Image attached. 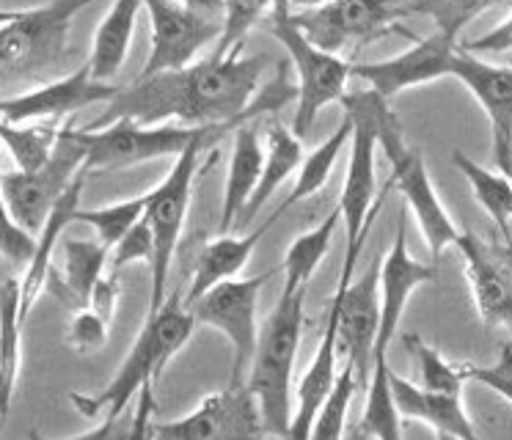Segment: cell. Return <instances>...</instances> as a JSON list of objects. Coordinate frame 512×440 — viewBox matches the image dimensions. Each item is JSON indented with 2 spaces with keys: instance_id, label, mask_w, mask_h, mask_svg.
Wrapping results in <instances>:
<instances>
[{
  "instance_id": "obj_1",
  "label": "cell",
  "mask_w": 512,
  "mask_h": 440,
  "mask_svg": "<svg viewBox=\"0 0 512 440\" xmlns=\"http://www.w3.org/2000/svg\"><path fill=\"white\" fill-rule=\"evenodd\" d=\"M270 64L268 55H243L237 47L229 55H210L182 72L135 80L105 105L100 119L86 130H100L113 121H135L157 127L177 119L185 127H223L251 124L265 110L284 108L298 88L287 80V66L268 88H259V77Z\"/></svg>"
},
{
  "instance_id": "obj_2",
  "label": "cell",
  "mask_w": 512,
  "mask_h": 440,
  "mask_svg": "<svg viewBox=\"0 0 512 440\" xmlns=\"http://www.w3.org/2000/svg\"><path fill=\"white\" fill-rule=\"evenodd\" d=\"M196 319L182 306V295L174 292L157 314H146L141 333L124 355L111 383L97 394H69V402L86 418H113L130 410L144 388H155L166 363L177 355L193 336Z\"/></svg>"
},
{
  "instance_id": "obj_3",
  "label": "cell",
  "mask_w": 512,
  "mask_h": 440,
  "mask_svg": "<svg viewBox=\"0 0 512 440\" xmlns=\"http://www.w3.org/2000/svg\"><path fill=\"white\" fill-rule=\"evenodd\" d=\"M306 325V289L281 292L279 303L259 328L256 352L245 385L254 394L265 429L284 440L295 410V358Z\"/></svg>"
},
{
  "instance_id": "obj_4",
  "label": "cell",
  "mask_w": 512,
  "mask_h": 440,
  "mask_svg": "<svg viewBox=\"0 0 512 440\" xmlns=\"http://www.w3.org/2000/svg\"><path fill=\"white\" fill-rule=\"evenodd\" d=\"M89 0H58L20 9L12 22L0 25V102L14 88L28 91L50 83L47 77L69 61L72 20Z\"/></svg>"
},
{
  "instance_id": "obj_5",
  "label": "cell",
  "mask_w": 512,
  "mask_h": 440,
  "mask_svg": "<svg viewBox=\"0 0 512 440\" xmlns=\"http://www.w3.org/2000/svg\"><path fill=\"white\" fill-rule=\"evenodd\" d=\"M378 94L356 91L345 94L347 116L353 121L350 135V163H347L345 185L339 198V212L345 218V267L339 275V286H347L356 275V264L364 251V242L372 229V220L378 218L383 201L389 198L391 185L386 182L378 193L375 182V154H378Z\"/></svg>"
},
{
  "instance_id": "obj_6",
  "label": "cell",
  "mask_w": 512,
  "mask_h": 440,
  "mask_svg": "<svg viewBox=\"0 0 512 440\" xmlns=\"http://www.w3.org/2000/svg\"><path fill=\"white\" fill-rule=\"evenodd\" d=\"M485 3H419V14H433L435 31L416 39L411 50L378 61V64H353L350 77L364 80L372 94L389 102L400 91L422 83H433L452 75V66L460 53L457 36L471 17L485 11Z\"/></svg>"
},
{
  "instance_id": "obj_7",
  "label": "cell",
  "mask_w": 512,
  "mask_h": 440,
  "mask_svg": "<svg viewBox=\"0 0 512 440\" xmlns=\"http://www.w3.org/2000/svg\"><path fill=\"white\" fill-rule=\"evenodd\" d=\"M218 152L212 143H196L188 152L179 154L174 168L160 185L146 193V226L152 229L155 240V259H152V295H149V314H157L168 300V273L177 253L179 237L185 229L190 201H193V187L196 179L204 174L207 165H215Z\"/></svg>"
},
{
  "instance_id": "obj_8",
  "label": "cell",
  "mask_w": 512,
  "mask_h": 440,
  "mask_svg": "<svg viewBox=\"0 0 512 440\" xmlns=\"http://www.w3.org/2000/svg\"><path fill=\"white\" fill-rule=\"evenodd\" d=\"M378 149H383L391 165V190H400V196L405 198V207H411L413 218L419 223L424 240H427V248L433 253V264H438L446 248L457 245L463 231L457 229L455 220L449 218V212L444 209L433 182H430L422 152L408 146L400 119L389 108L386 99L378 102Z\"/></svg>"
},
{
  "instance_id": "obj_9",
  "label": "cell",
  "mask_w": 512,
  "mask_h": 440,
  "mask_svg": "<svg viewBox=\"0 0 512 440\" xmlns=\"http://www.w3.org/2000/svg\"><path fill=\"white\" fill-rule=\"evenodd\" d=\"M411 14H419V3H383V0H336L317 6H290L295 28L323 53L339 55L347 47H364L389 33H413L400 22Z\"/></svg>"
},
{
  "instance_id": "obj_10",
  "label": "cell",
  "mask_w": 512,
  "mask_h": 440,
  "mask_svg": "<svg viewBox=\"0 0 512 440\" xmlns=\"http://www.w3.org/2000/svg\"><path fill=\"white\" fill-rule=\"evenodd\" d=\"M243 124H223V127H174L157 124L141 127L135 121H113L100 130H80L83 149H86V171H111L127 165L160 160V157H179L196 143L221 141L226 132H234Z\"/></svg>"
},
{
  "instance_id": "obj_11",
  "label": "cell",
  "mask_w": 512,
  "mask_h": 440,
  "mask_svg": "<svg viewBox=\"0 0 512 440\" xmlns=\"http://www.w3.org/2000/svg\"><path fill=\"white\" fill-rule=\"evenodd\" d=\"M270 33L279 39V44L287 50L295 69V88H298V110L292 121L295 138H306L314 121L320 116L325 105L342 102L347 94V80L353 64L339 55L317 50L306 36H303L290 17V3H276L268 11Z\"/></svg>"
},
{
  "instance_id": "obj_12",
  "label": "cell",
  "mask_w": 512,
  "mask_h": 440,
  "mask_svg": "<svg viewBox=\"0 0 512 440\" xmlns=\"http://www.w3.org/2000/svg\"><path fill=\"white\" fill-rule=\"evenodd\" d=\"M80 171H86V149L80 130H72V124H64L58 135L56 152L34 174L23 171H9L3 174V196L6 207L12 212L14 223L28 234H39L56 209L58 198L64 196L69 185L78 179Z\"/></svg>"
},
{
  "instance_id": "obj_13",
  "label": "cell",
  "mask_w": 512,
  "mask_h": 440,
  "mask_svg": "<svg viewBox=\"0 0 512 440\" xmlns=\"http://www.w3.org/2000/svg\"><path fill=\"white\" fill-rule=\"evenodd\" d=\"M273 270L268 273L251 275V278H234L226 284L215 286L207 295L193 300L185 306L193 314L196 322L210 325V328L221 330L229 347H232V383L243 385L251 369L256 352V339H259V328H256V314H259V292L262 286L273 278Z\"/></svg>"
},
{
  "instance_id": "obj_14",
  "label": "cell",
  "mask_w": 512,
  "mask_h": 440,
  "mask_svg": "<svg viewBox=\"0 0 512 440\" xmlns=\"http://www.w3.org/2000/svg\"><path fill=\"white\" fill-rule=\"evenodd\" d=\"M152 22V53L146 58L138 80L182 72L210 42H218L223 20H212L207 6L171 3V0H149L144 6Z\"/></svg>"
},
{
  "instance_id": "obj_15",
  "label": "cell",
  "mask_w": 512,
  "mask_h": 440,
  "mask_svg": "<svg viewBox=\"0 0 512 440\" xmlns=\"http://www.w3.org/2000/svg\"><path fill=\"white\" fill-rule=\"evenodd\" d=\"M380 262L383 256L378 253L358 278L347 286H336L328 303L336 319V350L345 352L347 366L356 372L358 383H367L375 369L380 333Z\"/></svg>"
},
{
  "instance_id": "obj_16",
  "label": "cell",
  "mask_w": 512,
  "mask_h": 440,
  "mask_svg": "<svg viewBox=\"0 0 512 440\" xmlns=\"http://www.w3.org/2000/svg\"><path fill=\"white\" fill-rule=\"evenodd\" d=\"M268 429L248 385L229 383L177 421L152 424V440H265Z\"/></svg>"
},
{
  "instance_id": "obj_17",
  "label": "cell",
  "mask_w": 512,
  "mask_h": 440,
  "mask_svg": "<svg viewBox=\"0 0 512 440\" xmlns=\"http://www.w3.org/2000/svg\"><path fill=\"white\" fill-rule=\"evenodd\" d=\"M122 91V86H105L94 83L89 75V66H78L75 72L56 77L45 86H36L23 94H12L0 102V121L3 124H36V121L67 119L78 110L97 105V102H113V97Z\"/></svg>"
},
{
  "instance_id": "obj_18",
  "label": "cell",
  "mask_w": 512,
  "mask_h": 440,
  "mask_svg": "<svg viewBox=\"0 0 512 440\" xmlns=\"http://www.w3.org/2000/svg\"><path fill=\"white\" fill-rule=\"evenodd\" d=\"M438 281V264H427L413 259L408 251V207H402L400 220H397V234L391 245L389 256L380 262V333L375 361L386 358L391 336L397 333L405 314V306L411 295L424 284Z\"/></svg>"
},
{
  "instance_id": "obj_19",
  "label": "cell",
  "mask_w": 512,
  "mask_h": 440,
  "mask_svg": "<svg viewBox=\"0 0 512 440\" xmlns=\"http://www.w3.org/2000/svg\"><path fill=\"white\" fill-rule=\"evenodd\" d=\"M452 77H457L485 110L493 135V165L499 168V174L507 176L512 152V69L479 61L477 55L460 50Z\"/></svg>"
},
{
  "instance_id": "obj_20",
  "label": "cell",
  "mask_w": 512,
  "mask_h": 440,
  "mask_svg": "<svg viewBox=\"0 0 512 440\" xmlns=\"http://www.w3.org/2000/svg\"><path fill=\"white\" fill-rule=\"evenodd\" d=\"M389 385L394 405L400 410L402 421H422L433 429L438 440H482L463 407V396H446L424 391L422 385L402 380L400 374L389 369Z\"/></svg>"
},
{
  "instance_id": "obj_21",
  "label": "cell",
  "mask_w": 512,
  "mask_h": 440,
  "mask_svg": "<svg viewBox=\"0 0 512 440\" xmlns=\"http://www.w3.org/2000/svg\"><path fill=\"white\" fill-rule=\"evenodd\" d=\"M336 363H339V350H336V319L328 308L325 317V330L320 336V347L314 352L309 369L303 372L301 383L295 385V410H292L290 432L284 440H312L314 424L323 410L325 399L331 394L336 383Z\"/></svg>"
},
{
  "instance_id": "obj_22",
  "label": "cell",
  "mask_w": 512,
  "mask_h": 440,
  "mask_svg": "<svg viewBox=\"0 0 512 440\" xmlns=\"http://www.w3.org/2000/svg\"><path fill=\"white\" fill-rule=\"evenodd\" d=\"M86 174L89 171H80L78 179L69 185L64 196L58 198L56 209L50 212L45 226L36 234L34 259L25 267L23 281H20V300H23L25 322L31 317V308L36 306V300L50 286V278H53V256H56L58 242L64 237V231L69 229V223H75V215H78L80 209V196H83V187H86Z\"/></svg>"
},
{
  "instance_id": "obj_23",
  "label": "cell",
  "mask_w": 512,
  "mask_h": 440,
  "mask_svg": "<svg viewBox=\"0 0 512 440\" xmlns=\"http://www.w3.org/2000/svg\"><path fill=\"white\" fill-rule=\"evenodd\" d=\"M273 220H276V215H270L259 229H251L248 234H221L218 240L207 242L204 251L199 253L196 273H193V281H190V289L185 300H182V306H190L193 300L207 295L210 289L226 284V281H234L237 275L243 273V267L251 259L259 240L268 234Z\"/></svg>"
},
{
  "instance_id": "obj_24",
  "label": "cell",
  "mask_w": 512,
  "mask_h": 440,
  "mask_svg": "<svg viewBox=\"0 0 512 440\" xmlns=\"http://www.w3.org/2000/svg\"><path fill=\"white\" fill-rule=\"evenodd\" d=\"M144 11V3H135V0H119L113 3L108 14L102 17V22L94 31V42H91L89 53V75L94 83H105L113 86V77L122 72L127 53H130V44H133L135 22L138 14Z\"/></svg>"
},
{
  "instance_id": "obj_25",
  "label": "cell",
  "mask_w": 512,
  "mask_h": 440,
  "mask_svg": "<svg viewBox=\"0 0 512 440\" xmlns=\"http://www.w3.org/2000/svg\"><path fill=\"white\" fill-rule=\"evenodd\" d=\"M455 248L466 262V278L479 317L488 325H501V328L512 330V295L488 259L482 240L474 237L471 231H463Z\"/></svg>"
},
{
  "instance_id": "obj_26",
  "label": "cell",
  "mask_w": 512,
  "mask_h": 440,
  "mask_svg": "<svg viewBox=\"0 0 512 440\" xmlns=\"http://www.w3.org/2000/svg\"><path fill=\"white\" fill-rule=\"evenodd\" d=\"M262 168H265V149L256 138L254 127L251 124L237 127L232 163H229V174H226V185H223L221 223H218L221 234H229L237 226L245 204L251 201L256 185L262 179Z\"/></svg>"
},
{
  "instance_id": "obj_27",
  "label": "cell",
  "mask_w": 512,
  "mask_h": 440,
  "mask_svg": "<svg viewBox=\"0 0 512 440\" xmlns=\"http://www.w3.org/2000/svg\"><path fill=\"white\" fill-rule=\"evenodd\" d=\"M23 300L20 281H0V424L9 418L14 391L23 369Z\"/></svg>"
},
{
  "instance_id": "obj_28",
  "label": "cell",
  "mask_w": 512,
  "mask_h": 440,
  "mask_svg": "<svg viewBox=\"0 0 512 440\" xmlns=\"http://www.w3.org/2000/svg\"><path fill=\"white\" fill-rule=\"evenodd\" d=\"M306 152H303V141L295 138V132L284 124H270L268 127V149H265V168H262V179L256 185L254 196L245 204L243 215L237 220L234 229H245L259 209L268 204V198L279 190L292 174L301 171Z\"/></svg>"
},
{
  "instance_id": "obj_29",
  "label": "cell",
  "mask_w": 512,
  "mask_h": 440,
  "mask_svg": "<svg viewBox=\"0 0 512 440\" xmlns=\"http://www.w3.org/2000/svg\"><path fill=\"white\" fill-rule=\"evenodd\" d=\"M64 275L56 286V295L61 292L75 311L86 308L91 289L97 286L102 275L108 273V256L111 251L100 240H64Z\"/></svg>"
},
{
  "instance_id": "obj_30",
  "label": "cell",
  "mask_w": 512,
  "mask_h": 440,
  "mask_svg": "<svg viewBox=\"0 0 512 440\" xmlns=\"http://www.w3.org/2000/svg\"><path fill=\"white\" fill-rule=\"evenodd\" d=\"M342 220V212L339 207L323 220L317 223L312 231H306L301 237H295L292 245L284 253V289L281 292H301V289H309V281L312 275L317 273V267L325 259V253L331 248V240H334V231Z\"/></svg>"
},
{
  "instance_id": "obj_31",
  "label": "cell",
  "mask_w": 512,
  "mask_h": 440,
  "mask_svg": "<svg viewBox=\"0 0 512 440\" xmlns=\"http://www.w3.org/2000/svg\"><path fill=\"white\" fill-rule=\"evenodd\" d=\"M350 135H353V121L345 113V119L339 121V127H336L328 138H325L312 154H306V160H303L301 171L295 176V187H292V193L284 198V204H281L273 215L279 218L284 215L287 209L295 207V204H301L306 198H312L317 190H323V185L328 182V176L334 171V165L339 163V154L345 152V146L350 143Z\"/></svg>"
},
{
  "instance_id": "obj_32",
  "label": "cell",
  "mask_w": 512,
  "mask_h": 440,
  "mask_svg": "<svg viewBox=\"0 0 512 440\" xmlns=\"http://www.w3.org/2000/svg\"><path fill=\"white\" fill-rule=\"evenodd\" d=\"M389 361L378 358L369 374V391L364 416L358 421L353 440H402V416L389 385Z\"/></svg>"
},
{
  "instance_id": "obj_33",
  "label": "cell",
  "mask_w": 512,
  "mask_h": 440,
  "mask_svg": "<svg viewBox=\"0 0 512 440\" xmlns=\"http://www.w3.org/2000/svg\"><path fill=\"white\" fill-rule=\"evenodd\" d=\"M452 165L466 176L471 193L479 201V207L488 212L499 226L501 240H512L510 220H512V182L504 174L488 171L463 152H452Z\"/></svg>"
},
{
  "instance_id": "obj_34",
  "label": "cell",
  "mask_w": 512,
  "mask_h": 440,
  "mask_svg": "<svg viewBox=\"0 0 512 440\" xmlns=\"http://www.w3.org/2000/svg\"><path fill=\"white\" fill-rule=\"evenodd\" d=\"M61 130H64V124H56V121H36V124H3L0 121V143L14 157L17 171L34 174L53 157Z\"/></svg>"
},
{
  "instance_id": "obj_35",
  "label": "cell",
  "mask_w": 512,
  "mask_h": 440,
  "mask_svg": "<svg viewBox=\"0 0 512 440\" xmlns=\"http://www.w3.org/2000/svg\"><path fill=\"white\" fill-rule=\"evenodd\" d=\"M152 388H144L130 410H124L122 416L102 418L100 427L89 429L75 438H45L42 432H28V440H152Z\"/></svg>"
},
{
  "instance_id": "obj_36",
  "label": "cell",
  "mask_w": 512,
  "mask_h": 440,
  "mask_svg": "<svg viewBox=\"0 0 512 440\" xmlns=\"http://www.w3.org/2000/svg\"><path fill=\"white\" fill-rule=\"evenodd\" d=\"M402 344L416 355L419 374H422V388L433 394L463 396V385L468 383V366L446 361L441 352L430 347L419 333H405Z\"/></svg>"
},
{
  "instance_id": "obj_37",
  "label": "cell",
  "mask_w": 512,
  "mask_h": 440,
  "mask_svg": "<svg viewBox=\"0 0 512 440\" xmlns=\"http://www.w3.org/2000/svg\"><path fill=\"white\" fill-rule=\"evenodd\" d=\"M146 212V196L127 198V201H119V204H111V207L100 209H78L75 215V223H86L91 229L97 231V240L113 251L119 242L124 240V234L133 229L135 223L144 220Z\"/></svg>"
},
{
  "instance_id": "obj_38",
  "label": "cell",
  "mask_w": 512,
  "mask_h": 440,
  "mask_svg": "<svg viewBox=\"0 0 512 440\" xmlns=\"http://www.w3.org/2000/svg\"><path fill=\"white\" fill-rule=\"evenodd\" d=\"M221 11L223 31L221 39L215 42L212 55H229L237 47H243L245 33L254 28L256 20H262L268 14L270 6H265V3H226V6H221Z\"/></svg>"
},
{
  "instance_id": "obj_39",
  "label": "cell",
  "mask_w": 512,
  "mask_h": 440,
  "mask_svg": "<svg viewBox=\"0 0 512 440\" xmlns=\"http://www.w3.org/2000/svg\"><path fill=\"white\" fill-rule=\"evenodd\" d=\"M36 237L20 229L14 223L12 212L6 207V196H3V174H0V256L9 259L12 264L28 267L34 259Z\"/></svg>"
},
{
  "instance_id": "obj_40",
  "label": "cell",
  "mask_w": 512,
  "mask_h": 440,
  "mask_svg": "<svg viewBox=\"0 0 512 440\" xmlns=\"http://www.w3.org/2000/svg\"><path fill=\"white\" fill-rule=\"evenodd\" d=\"M155 259V240H152V229L146 226V220L135 223L133 229L124 234V240L116 245L108 256V273L119 275L122 267L133 262H146L152 267Z\"/></svg>"
},
{
  "instance_id": "obj_41",
  "label": "cell",
  "mask_w": 512,
  "mask_h": 440,
  "mask_svg": "<svg viewBox=\"0 0 512 440\" xmlns=\"http://www.w3.org/2000/svg\"><path fill=\"white\" fill-rule=\"evenodd\" d=\"M69 344L80 352L102 350L108 344V322L91 308H80L69 322Z\"/></svg>"
},
{
  "instance_id": "obj_42",
  "label": "cell",
  "mask_w": 512,
  "mask_h": 440,
  "mask_svg": "<svg viewBox=\"0 0 512 440\" xmlns=\"http://www.w3.org/2000/svg\"><path fill=\"white\" fill-rule=\"evenodd\" d=\"M468 380L485 385L490 391L504 396L512 405V344H501L499 361L490 366H468Z\"/></svg>"
},
{
  "instance_id": "obj_43",
  "label": "cell",
  "mask_w": 512,
  "mask_h": 440,
  "mask_svg": "<svg viewBox=\"0 0 512 440\" xmlns=\"http://www.w3.org/2000/svg\"><path fill=\"white\" fill-rule=\"evenodd\" d=\"M119 275H111L105 273L97 281V286L91 289V297L89 303H86V308H91L94 314H100L108 325H111L113 314H116V303H119Z\"/></svg>"
},
{
  "instance_id": "obj_44",
  "label": "cell",
  "mask_w": 512,
  "mask_h": 440,
  "mask_svg": "<svg viewBox=\"0 0 512 440\" xmlns=\"http://www.w3.org/2000/svg\"><path fill=\"white\" fill-rule=\"evenodd\" d=\"M460 50L468 55H477V53H507L512 50V14L507 20L501 22L499 28H493V31L482 33L477 39H471V42L460 44Z\"/></svg>"
},
{
  "instance_id": "obj_45",
  "label": "cell",
  "mask_w": 512,
  "mask_h": 440,
  "mask_svg": "<svg viewBox=\"0 0 512 440\" xmlns=\"http://www.w3.org/2000/svg\"><path fill=\"white\" fill-rule=\"evenodd\" d=\"M485 245V253H488V259L496 267V273L501 275V281L504 286L510 289L512 295V240H496V237H490V240H482Z\"/></svg>"
},
{
  "instance_id": "obj_46",
  "label": "cell",
  "mask_w": 512,
  "mask_h": 440,
  "mask_svg": "<svg viewBox=\"0 0 512 440\" xmlns=\"http://www.w3.org/2000/svg\"><path fill=\"white\" fill-rule=\"evenodd\" d=\"M20 14V9H0V25H6V22H12L14 17Z\"/></svg>"
},
{
  "instance_id": "obj_47",
  "label": "cell",
  "mask_w": 512,
  "mask_h": 440,
  "mask_svg": "<svg viewBox=\"0 0 512 440\" xmlns=\"http://www.w3.org/2000/svg\"><path fill=\"white\" fill-rule=\"evenodd\" d=\"M507 179L512 182V152H510V165H507Z\"/></svg>"
}]
</instances>
